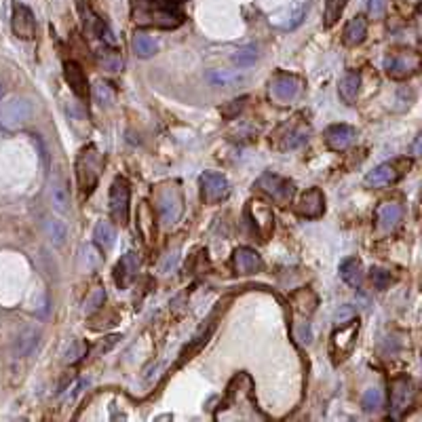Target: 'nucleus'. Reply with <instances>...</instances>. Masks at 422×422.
Masks as SVG:
<instances>
[{
	"mask_svg": "<svg viewBox=\"0 0 422 422\" xmlns=\"http://www.w3.org/2000/svg\"><path fill=\"white\" fill-rule=\"evenodd\" d=\"M182 3L184 0H131L133 21L142 28H178L184 21Z\"/></svg>",
	"mask_w": 422,
	"mask_h": 422,
	"instance_id": "f257e3e1",
	"label": "nucleus"
},
{
	"mask_svg": "<svg viewBox=\"0 0 422 422\" xmlns=\"http://www.w3.org/2000/svg\"><path fill=\"white\" fill-rule=\"evenodd\" d=\"M104 169V159L99 155L95 146H87L81 150L77 159V180L83 190V194H91L93 188L97 186L99 173Z\"/></svg>",
	"mask_w": 422,
	"mask_h": 422,
	"instance_id": "f03ea898",
	"label": "nucleus"
},
{
	"mask_svg": "<svg viewBox=\"0 0 422 422\" xmlns=\"http://www.w3.org/2000/svg\"><path fill=\"white\" fill-rule=\"evenodd\" d=\"M420 64V53L412 51V49H395V51H388V55L384 57V70L395 81L412 79L414 74H418Z\"/></svg>",
	"mask_w": 422,
	"mask_h": 422,
	"instance_id": "7ed1b4c3",
	"label": "nucleus"
},
{
	"mask_svg": "<svg viewBox=\"0 0 422 422\" xmlns=\"http://www.w3.org/2000/svg\"><path fill=\"white\" fill-rule=\"evenodd\" d=\"M34 112V106L26 97H13L0 104V129H17L26 125Z\"/></svg>",
	"mask_w": 422,
	"mask_h": 422,
	"instance_id": "20e7f679",
	"label": "nucleus"
},
{
	"mask_svg": "<svg viewBox=\"0 0 422 422\" xmlns=\"http://www.w3.org/2000/svg\"><path fill=\"white\" fill-rule=\"evenodd\" d=\"M256 188L262 190L266 196H270L272 201L281 207H287L293 198V182H289L287 178H281L277 173H262V176L256 180Z\"/></svg>",
	"mask_w": 422,
	"mask_h": 422,
	"instance_id": "39448f33",
	"label": "nucleus"
},
{
	"mask_svg": "<svg viewBox=\"0 0 422 422\" xmlns=\"http://www.w3.org/2000/svg\"><path fill=\"white\" fill-rule=\"evenodd\" d=\"M184 198L178 186H167L159 192V213L165 226H173L182 217Z\"/></svg>",
	"mask_w": 422,
	"mask_h": 422,
	"instance_id": "423d86ee",
	"label": "nucleus"
},
{
	"mask_svg": "<svg viewBox=\"0 0 422 422\" xmlns=\"http://www.w3.org/2000/svg\"><path fill=\"white\" fill-rule=\"evenodd\" d=\"M357 334H359V319H351L349 324L334 332V336H332V357L336 361H342L353 353L355 344H357Z\"/></svg>",
	"mask_w": 422,
	"mask_h": 422,
	"instance_id": "0eeeda50",
	"label": "nucleus"
},
{
	"mask_svg": "<svg viewBox=\"0 0 422 422\" xmlns=\"http://www.w3.org/2000/svg\"><path fill=\"white\" fill-rule=\"evenodd\" d=\"M416 399V386L408 376H399L391 382V412L393 416H401L412 408Z\"/></svg>",
	"mask_w": 422,
	"mask_h": 422,
	"instance_id": "6e6552de",
	"label": "nucleus"
},
{
	"mask_svg": "<svg viewBox=\"0 0 422 422\" xmlns=\"http://www.w3.org/2000/svg\"><path fill=\"white\" fill-rule=\"evenodd\" d=\"M406 167H410V163L406 161H393V163H382L378 165L374 171H369L365 176V184L369 188H384L391 186L395 182H399L406 173Z\"/></svg>",
	"mask_w": 422,
	"mask_h": 422,
	"instance_id": "1a4fd4ad",
	"label": "nucleus"
},
{
	"mask_svg": "<svg viewBox=\"0 0 422 422\" xmlns=\"http://www.w3.org/2000/svg\"><path fill=\"white\" fill-rule=\"evenodd\" d=\"M129 182L125 178H116L110 188V213L114 222L125 226L129 222Z\"/></svg>",
	"mask_w": 422,
	"mask_h": 422,
	"instance_id": "9d476101",
	"label": "nucleus"
},
{
	"mask_svg": "<svg viewBox=\"0 0 422 422\" xmlns=\"http://www.w3.org/2000/svg\"><path fill=\"white\" fill-rule=\"evenodd\" d=\"M201 196L203 201L209 203V205H215L220 201H224L230 192V186H228V180L222 176V173H215V171H205L201 176Z\"/></svg>",
	"mask_w": 422,
	"mask_h": 422,
	"instance_id": "9b49d317",
	"label": "nucleus"
},
{
	"mask_svg": "<svg viewBox=\"0 0 422 422\" xmlns=\"http://www.w3.org/2000/svg\"><path fill=\"white\" fill-rule=\"evenodd\" d=\"M300 89H302V81L293 77V74L279 72L277 77L270 81V95L281 104H287L291 99H295Z\"/></svg>",
	"mask_w": 422,
	"mask_h": 422,
	"instance_id": "f8f14e48",
	"label": "nucleus"
},
{
	"mask_svg": "<svg viewBox=\"0 0 422 422\" xmlns=\"http://www.w3.org/2000/svg\"><path fill=\"white\" fill-rule=\"evenodd\" d=\"M11 26H13V32L17 38L21 40H32L36 36V19H34V13L26 7L17 3L13 7V19H11Z\"/></svg>",
	"mask_w": 422,
	"mask_h": 422,
	"instance_id": "ddd939ff",
	"label": "nucleus"
},
{
	"mask_svg": "<svg viewBox=\"0 0 422 422\" xmlns=\"http://www.w3.org/2000/svg\"><path fill=\"white\" fill-rule=\"evenodd\" d=\"M250 217L256 233L266 241L270 239L272 230H275V213L264 203V201H252L250 203Z\"/></svg>",
	"mask_w": 422,
	"mask_h": 422,
	"instance_id": "4468645a",
	"label": "nucleus"
},
{
	"mask_svg": "<svg viewBox=\"0 0 422 422\" xmlns=\"http://www.w3.org/2000/svg\"><path fill=\"white\" fill-rule=\"evenodd\" d=\"M355 137H357L355 127L344 125V122H340V125H332L326 131V144H328L330 150H334V153H344L346 148H349L355 142Z\"/></svg>",
	"mask_w": 422,
	"mask_h": 422,
	"instance_id": "2eb2a0df",
	"label": "nucleus"
},
{
	"mask_svg": "<svg viewBox=\"0 0 422 422\" xmlns=\"http://www.w3.org/2000/svg\"><path fill=\"white\" fill-rule=\"evenodd\" d=\"M295 211L300 213L302 217H308V220H315L319 215H324L326 211V198H324V192L319 188H311L302 194L300 203H298Z\"/></svg>",
	"mask_w": 422,
	"mask_h": 422,
	"instance_id": "dca6fc26",
	"label": "nucleus"
},
{
	"mask_svg": "<svg viewBox=\"0 0 422 422\" xmlns=\"http://www.w3.org/2000/svg\"><path fill=\"white\" fill-rule=\"evenodd\" d=\"M401 215H404L401 205H397V203H382V205L376 209V228H378V233H382V235L393 233L397 226H399Z\"/></svg>",
	"mask_w": 422,
	"mask_h": 422,
	"instance_id": "f3484780",
	"label": "nucleus"
},
{
	"mask_svg": "<svg viewBox=\"0 0 422 422\" xmlns=\"http://www.w3.org/2000/svg\"><path fill=\"white\" fill-rule=\"evenodd\" d=\"M233 264L239 275H254V272H260L264 266L260 254L256 250H250V247H239L233 256Z\"/></svg>",
	"mask_w": 422,
	"mask_h": 422,
	"instance_id": "a211bd4d",
	"label": "nucleus"
},
{
	"mask_svg": "<svg viewBox=\"0 0 422 422\" xmlns=\"http://www.w3.org/2000/svg\"><path fill=\"white\" fill-rule=\"evenodd\" d=\"M137 266H140V260H137V256L133 252L122 256L118 260L116 268H114V281H116V285L118 287H127L133 281V277H135Z\"/></svg>",
	"mask_w": 422,
	"mask_h": 422,
	"instance_id": "6ab92c4d",
	"label": "nucleus"
},
{
	"mask_svg": "<svg viewBox=\"0 0 422 422\" xmlns=\"http://www.w3.org/2000/svg\"><path fill=\"white\" fill-rule=\"evenodd\" d=\"M64 77L70 85V89L77 93L79 97H87L89 95V85H87V77L83 68L77 62H66L64 66Z\"/></svg>",
	"mask_w": 422,
	"mask_h": 422,
	"instance_id": "aec40b11",
	"label": "nucleus"
},
{
	"mask_svg": "<svg viewBox=\"0 0 422 422\" xmlns=\"http://www.w3.org/2000/svg\"><path fill=\"white\" fill-rule=\"evenodd\" d=\"M367 36V19L363 15H357L353 17L349 23L344 26V32H342V40L346 47H357L365 40Z\"/></svg>",
	"mask_w": 422,
	"mask_h": 422,
	"instance_id": "412c9836",
	"label": "nucleus"
},
{
	"mask_svg": "<svg viewBox=\"0 0 422 422\" xmlns=\"http://www.w3.org/2000/svg\"><path fill=\"white\" fill-rule=\"evenodd\" d=\"M308 135H311L308 125H304V122H293L291 127L285 129L281 137V148L283 150H295V148H300L302 144L308 142Z\"/></svg>",
	"mask_w": 422,
	"mask_h": 422,
	"instance_id": "4be33fe9",
	"label": "nucleus"
},
{
	"mask_svg": "<svg viewBox=\"0 0 422 422\" xmlns=\"http://www.w3.org/2000/svg\"><path fill=\"white\" fill-rule=\"evenodd\" d=\"M359 87H361V74L359 72H346L344 77L340 79V87L338 93L344 99V104L353 106L357 102V95H359Z\"/></svg>",
	"mask_w": 422,
	"mask_h": 422,
	"instance_id": "5701e85b",
	"label": "nucleus"
},
{
	"mask_svg": "<svg viewBox=\"0 0 422 422\" xmlns=\"http://www.w3.org/2000/svg\"><path fill=\"white\" fill-rule=\"evenodd\" d=\"M340 277L351 287H361L363 283V266L357 258H349L340 264Z\"/></svg>",
	"mask_w": 422,
	"mask_h": 422,
	"instance_id": "b1692460",
	"label": "nucleus"
},
{
	"mask_svg": "<svg viewBox=\"0 0 422 422\" xmlns=\"http://www.w3.org/2000/svg\"><path fill=\"white\" fill-rule=\"evenodd\" d=\"M97 62L108 72H118L122 70V57L116 47H99L97 49Z\"/></svg>",
	"mask_w": 422,
	"mask_h": 422,
	"instance_id": "393cba45",
	"label": "nucleus"
},
{
	"mask_svg": "<svg viewBox=\"0 0 422 422\" xmlns=\"http://www.w3.org/2000/svg\"><path fill=\"white\" fill-rule=\"evenodd\" d=\"M209 83L213 87H224V89H230V87H239L241 83H245V77L239 72H228V70H215V72H209Z\"/></svg>",
	"mask_w": 422,
	"mask_h": 422,
	"instance_id": "a878e982",
	"label": "nucleus"
},
{
	"mask_svg": "<svg viewBox=\"0 0 422 422\" xmlns=\"http://www.w3.org/2000/svg\"><path fill=\"white\" fill-rule=\"evenodd\" d=\"M93 239H95V243L102 247L104 252H108L110 247L114 245V239H116L114 226L110 224V222L102 220V222H99V224L95 226V230H93Z\"/></svg>",
	"mask_w": 422,
	"mask_h": 422,
	"instance_id": "bb28decb",
	"label": "nucleus"
},
{
	"mask_svg": "<svg viewBox=\"0 0 422 422\" xmlns=\"http://www.w3.org/2000/svg\"><path fill=\"white\" fill-rule=\"evenodd\" d=\"M51 203L60 213H66L70 209V192L62 180H53L51 184Z\"/></svg>",
	"mask_w": 422,
	"mask_h": 422,
	"instance_id": "cd10ccee",
	"label": "nucleus"
},
{
	"mask_svg": "<svg viewBox=\"0 0 422 422\" xmlns=\"http://www.w3.org/2000/svg\"><path fill=\"white\" fill-rule=\"evenodd\" d=\"M44 228H47V237L51 239L55 245H64V243H66L68 228H66V224H64L62 220H53V217H49V220H47V224H44Z\"/></svg>",
	"mask_w": 422,
	"mask_h": 422,
	"instance_id": "c85d7f7f",
	"label": "nucleus"
},
{
	"mask_svg": "<svg viewBox=\"0 0 422 422\" xmlns=\"http://www.w3.org/2000/svg\"><path fill=\"white\" fill-rule=\"evenodd\" d=\"M344 7H346V0H326V11H324V23H326V28L336 26V21L340 19Z\"/></svg>",
	"mask_w": 422,
	"mask_h": 422,
	"instance_id": "c756f323",
	"label": "nucleus"
},
{
	"mask_svg": "<svg viewBox=\"0 0 422 422\" xmlns=\"http://www.w3.org/2000/svg\"><path fill=\"white\" fill-rule=\"evenodd\" d=\"M131 44H133V51L140 57H150V55L157 53V42L150 36H146V34H135Z\"/></svg>",
	"mask_w": 422,
	"mask_h": 422,
	"instance_id": "7c9ffc66",
	"label": "nucleus"
},
{
	"mask_svg": "<svg viewBox=\"0 0 422 422\" xmlns=\"http://www.w3.org/2000/svg\"><path fill=\"white\" fill-rule=\"evenodd\" d=\"M258 62V49L256 47H243L233 55V64L239 68H250Z\"/></svg>",
	"mask_w": 422,
	"mask_h": 422,
	"instance_id": "2f4dec72",
	"label": "nucleus"
},
{
	"mask_svg": "<svg viewBox=\"0 0 422 422\" xmlns=\"http://www.w3.org/2000/svg\"><path fill=\"white\" fill-rule=\"evenodd\" d=\"M382 404H384V395H382L380 388H367L365 395H363V399H361V406H363L365 412H376V410L382 408Z\"/></svg>",
	"mask_w": 422,
	"mask_h": 422,
	"instance_id": "473e14b6",
	"label": "nucleus"
},
{
	"mask_svg": "<svg viewBox=\"0 0 422 422\" xmlns=\"http://www.w3.org/2000/svg\"><path fill=\"white\" fill-rule=\"evenodd\" d=\"M93 97H95V102L99 106H112L114 104V89L104 83V81H99L95 87H93Z\"/></svg>",
	"mask_w": 422,
	"mask_h": 422,
	"instance_id": "72a5a7b5",
	"label": "nucleus"
},
{
	"mask_svg": "<svg viewBox=\"0 0 422 422\" xmlns=\"http://www.w3.org/2000/svg\"><path fill=\"white\" fill-rule=\"evenodd\" d=\"M38 342V332H26V334H21L19 340H17V355H28L34 346Z\"/></svg>",
	"mask_w": 422,
	"mask_h": 422,
	"instance_id": "f704fd0d",
	"label": "nucleus"
},
{
	"mask_svg": "<svg viewBox=\"0 0 422 422\" xmlns=\"http://www.w3.org/2000/svg\"><path fill=\"white\" fill-rule=\"evenodd\" d=\"M85 355H87V346H85L81 340H74V342L70 344V349L66 351V355H64V363H77V361H81Z\"/></svg>",
	"mask_w": 422,
	"mask_h": 422,
	"instance_id": "c9c22d12",
	"label": "nucleus"
},
{
	"mask_svg": "<svg viewBox=\"0 0 422 422\" xmlns=\"http://www.w3.org/2000/svg\"><path fill=\"white\" fill-rule=\"evenodd\" d=\"M104 302H106V291H104L102 287H97V289L87 298L85 311H87V313H93V311H97L99 306H104Z\"/></svg>",
	"mask_w": 422,
	"mask_h": 422,
	"instance_id": "e433bc0d",
	"label": "nucleus"
},
{
	"mask_svg": "<svg viewBox=\"0 0 422 422\" xmlns=\"http://www.w3.org/2000/svg\"><path fill=\"white\" fill-rule=\"evenodd\" d=\"M371 281H374L376 289H386L391 285V272H386L382 268H374L371 270Z\"/></svg>",
	"mask_w": 422,
	"mask_h": 422,
	"instance_id": "4c0bfd02",
	"label": "nucleus"
},
{
	"mask_svg": "<svg viewBox=\"0 0 422 422\" xmlns=\"http://www.w3.org/2000/svg\"><path fill=\"white\" fill-rule=\"evenodd\" d=\"M384 9H386V0H367V13H369V17L380 19L384 15Z\"/></svg>",
	"mask_w": 422,
	"mask_h": 422,
	"instance_id": "58836bf2",
	"label": "nucleus"
},
{
	"mask_svg": "<svg viewBox=\"0 0 422 422\" xmlns=\"http://www.w3.org/2000/svg\"><path fill=\"white\" fill-rule=\"evenodd\" d=\"M245 102H247V97H241V99H235V102H230L228 106H224V108H222V114H224V116H235L237 112H241L243 110V106H245Z\"/></svg>",
	"mask_w": 422,
	"mask_h": 422,
	"instance_id": "ea45409f",
	"label": "nucleus"
},
{
	"mask_svg": "<svg viewBox=\"0 0 422 422\" xmlns=\"http://www.w3.org/2000/svg\"><path fill=\"white\" fill-rule=\"evenodd\" d=\"M397 7H399L401 11H406V13H412L420 7V0H397Z\"/></svg>",
	"mask_w": 422,
	"mask_h": 422,
	"instance_id": "a19ab883",
	"label": "nucleus"
},
{
	"mask_svg": "<svg viewBox=\"0 0 422 422\" xmlns=\"http://www.w3.org/2000/svg\"><path fill=\"white\" fill-rule=\"evenodd\" d=\"M414 157H420V137L414 140Z\"/></svg>",
	"mask_w": 422,
	"mask_h": 422,
	"instance_id": "79ce46f5",
	"label": "nucleus"
},
{
	"mask_svg": "<svg viewBox=\"0 0 422 422\" xmlns=\"http://www.w3.org/2000/svg\"><path fill=\"white\" fill-rule=\"evenodd\" d=\"M3 95H5V85L0 83V99H3Z\"/></svg>",
	"mask_w": 422,
	"mask_h": 422,
	"instance_id": "37998d69",
	"label": "nucleus"
}]
</instances>
